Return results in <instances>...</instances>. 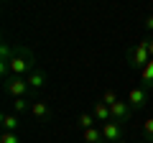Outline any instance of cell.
<instances>
[{"mask_svg":"<svg viewBox=\"0 0 153 143\" xmlns=\"http://www.w3.org/2000/svg\"><path fill=\"white\" fill-rule=\"evenodd\" d=\"M94 123H97V120H94V115H92V112H84V115H79V118H76V125L82 128V130H89V128H94Z\"/></svg>","mask_w":153,"mask_h":143,"instance_id":"5bb4252c","label":"cell"},{"mask_svg":"<svg viewBox=\"0 0 153 143\" xmlns=\"http://www.w3.org/2000/svg\"><path fill=\"white\" fill-rule=\"evenodd\" d=\"M125 100H128V105L133 107V112H135V110L140 112L143 107L151 102V89H148V87H130Z\"/></svg>","mask_w":153,"mask_h":143,"instance_id":"3957f363","label":"cell"},{"mask_svg":"<svg viewBox=\"0 0 153 143\" xmlns=\"http://www.w3.org/2000/svg\"><path fill=\"white\" fill-rule=\"evenodd\" d=\"M151 112H153V102H151ZM151 118H153V115H151Z\"/></svg>","mask_w":153,"mask_h":143,"instance_id":"ffe728a7","label":"cell"},{"mask_svg":"<svg viewBox=\"0 0 153 143\" xmlns=\"http://www.w3.org/2000/svg\"><path fill=\"white\" fill-rule=\"evenodd\" d=\"M143 141L153 143V118H148V120H143Z\"/></svg>","mask_w":153,"mask_h":143,"instance_id":"9a60e30c","label":"cell"},{"mask_svg":"<svg viewBox=\"0 0 153 143\" xmlns=\"http://www.w3.org/2000/svg\"><path fill=\"white\" fill-rule=\"evenodd\" d=\"M26 79H28V87H31V92H38V89H44V87H46V72H44V69L31 72Z\"/></svg>","mask_w":153,"mask_h":143,"instance_id":"9c48e42d","label":"cell"},{"mask_svg":"<svg viewBox=\"0 0 153 143\" xmlns=\"http://www.w3.org/2000/svg\"><path fill=\"white\" fill-rule=\"evenodd\" d=\"M138 143H148V141H138Z\"/></svg>","mask_w":153,"mask_h":143,"instance_id":"44dd1931","label":"cell"},{"mask_svg":"<svg viewBox=\"0 0 153 143\" xmlns=\"http://www.w3.org/2000/svg\"><path fill=\"white\" fill-rule=\"evenodd\" d=\"M82 141L84 143H105V136H102V128H89V130H82Z\"/></svg>","mask_w":153,"mask_h":143,"instance_id":"8fae6325","label":"cell"},{"mask_svg":"<svg viewBox=\"0 0 153 143\" xmlns=\"http://www.w3.org/2000/svg\"><path fill=\"white\" fill-rule=\"evenodd\" d=\"M92 115H94V120L97 123H110L112 120V112H110V105H105L102 100H97V102H94V107H92Z\"/></svg>","mask_w":153,"mask_h":143,"instance_id":"52a82bcc","label":"cell"},{"mask_svg":"<svg viewBox=\"0 0 153 143\" xmlns=\"http://www.w3.org/2000/svg\"><path fill=\"white\" fill-rule=\"evenodd\" d=\"M110 112H112V120L120 123V125L133 118V107L128 105V100H117L115 105H110Z\"/></svg>","mask_w":153,"mask_h":143,"instance_id":"5b68a950","label":"cell"},{"mask_svg":"<svg viewBox=\"0 0 153 143\" xmlns=\"http://www.w3.org/2000/svg\"><path fill=\"white\" fill-rule=\"evenodd\" d=\"M146 28H148V33H153V16L146 18Z\"/></svg>","mask_w":153,"mask_h":143,"instance_id":"d6986e66","label":"cell"},{"mask_svg":"<svg viewBox=\"0 0 153 143\" xmlns=\"http://www.w3.org/2000/svg\"><path fill=\"white\" fill-rule=\"evenodd\" d=\"M102 136H105V143H120L123 141V125L115 123V120L105 123L102 125Z\"/></svg>","mask_w":153,"mask_h":143,"instance_id":"8992f818","label":"cell"},{"mask_svg":"<svg viewBox=\"0 0 153 143\" xmlns=\"http://www.w3.org/2000/svg\"><path fill=\"white\" fill-rule=\"evenodd\" d=\"M31 115L36 118V120H49V118H51V107H49V102H44V100H33V105H31Z\"/></svg>","mask_w":153,"mask_h":143,"instance_id":"ba28073f","label":"cell"},{"mask_svg":"<svg viewBox=\"0 0 153 143\" xmlns=\"http://www.w3.org/2000/svg\"><path fill=\"white\" fill-rule=\"evenodd\" d=\"M38 64H36V56H33L31 49H26V46H18L16 54H13L10 59V66H8V77H23V74H31V72H36Z\"/></svg>","mask_w":153,"mask_h":143,"instance_id":"6da1fadb","label":"cell"},{"mask_svg":"<svg viewBox=\"0 0 153 143\" xmlns=\"http://www.w3.org/2000/svg\"><path fill=\"white\" fill-rule=\"evenodd\" d=\"M140 79H143V87H148V89L153 87V59L148 61V64H146V69L140 72Z\"/></svg>","mask_w":153,"mask_h":143,"instance_id":"4fadbf2b","label":"cell"},{"mask_svg":"<svg viewBox=\"0 0 153 143\" xmlns=\"http://www.w3.org/2000/svg\"><path fill=\"white\" fill-rule=\"evenodd\" d=\"M0 125H3V133H16L21 128V118L16 112H5V115L0 118Z\"/></svg>","mask_w":153,"mask_h":143,"instance_id":"30bf717a","label":"cell"},{"mask_svg":"<svg viewBox=\"0 0 153 143\" xmlns=\"http://www.w3.org/2000/svg\"><path fill=\"white\" fill-rule=\"evenodd\" d=\"M31 105H33V100L16 97V100H13V110H16V115H21V112H31Z\"/></svg>","mask_w":153,"mask_h":143,"instance_id":"7c38bea8","label":"cell"},{"mask_svg":"<svg viewBox=\"0 0 153 143\" xmlns=\"http://www.w3.org/2000/svg\"><path fill=\"white\" fill-rule=\"evenodd\" d=\"M100 100H102L105 105H115V102H117L120 97H117V92H115V89H105V92H102V97H100Z\"/></svg>","mask_w":153,"mask_h":143,"instance_id":"2e32d148","label":"cell"},{"mask_svg":"<svg viewBox=\"0 0 153 143\" xmlns=\"http://www.w3.org/2000/svg\"><path fill=\"white\" fill-rule=\"evenodd\" d=\"M120 143H128V141H120Z\"/></svg>","mask_w":153,"mask_h":143,"instance_id":"7402d4cb","label":"cell"},{"mask_svg":"<svg viewBox=\"0 0 153 143\" xmlns=\"http://www.w3.org/2000/svg\"><path fill=\"white\" fill-rule=\"evenodd\" d=\"M0 143H21V138H18L16 133H3V136H0Z\"/></svg>","mask_w":153,"mask_h":143,"instance_id":"e0dca14e","label":"cell"},{"mask_svg":"<svg viewBox=\"0 0 153 143\" xmlns=\"http://www.w3.org/2000/svg\"><path fill=\"white\" fill-rule=\"evenodd\" d=\"M146 41H148V54H151V59H153V36H146Z\"/></svg>","mask_w":153,"mask_h":143,"instance_id":"ac0fdd59","label":"cell"},{"mask_svg":"<svg viewBox=\"0 0 153 143\" xmlns=\"http://www.w3.org/2000/svg\"><path fill=\"white\" fill-rule=\"evenodd\" d=\"M5 92L10 95L13 100L16 97H28V92H31V87H28V79L26 77H8L5 79Z\"/></svg>","mask_w":153,"mask_h":143,"instance_id":"277c9868","label":"cell"},{"mask_svg":"<svg viewBox=\"0 0 153 143\" xmlns=\"http://www.w3.org/2000/svg\"><path fill=\"white\" fill-rule=\"evenodd\" d=\"M148 61H151V54H148V41H146V39H140L130 51H128V64H130L133 69L143 72Z\"/></svg>","mask_w":153,"mask_h":143,"instance_id":"7a4b0ae2","label":"cell"}]
</instances>
